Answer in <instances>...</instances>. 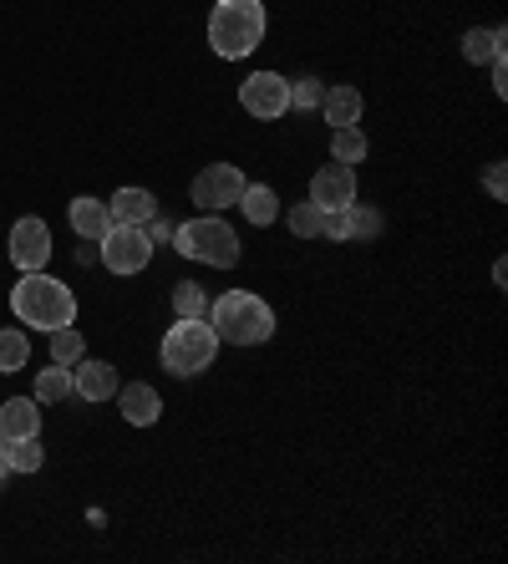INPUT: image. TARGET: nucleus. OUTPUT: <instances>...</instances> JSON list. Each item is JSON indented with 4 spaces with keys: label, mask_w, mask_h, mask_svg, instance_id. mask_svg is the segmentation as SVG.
I'll return each mask as SVG.
<instances>
[{
    "label": "nucleus",
    "mask_w": 508,
    "mask_h": 564,
    "mask_svg": "<svg viewBox=\"0 0 508 564\" xmlns=\"http://www.w3.org/2000/svg\"><path fill=\"white\" fill-rule=\"evenodd\" d=\"M6 463H11V473H36L46 463V447H41V437H11L6 443Z\"/></svg>",
    "instance_id": "aec40b11"
},
{
    "label": "nucleus",
    "mask_w": 508,
    "mask_h": 564,
    "mask_svg": "<svg viewBox=\"0 0 508 564\" xmlns=\"http://www.w3.org/2000/svg\"><path fill=\"white\" fill-rule=\"evenodd\" d=\"M82 356H87V341H82L77 326L52 330V361H56V367H77Z\"/></svg>",
    "instance_id": "b1692460"
},
{
    "label": "nucleus",
    "mask_w": 508,
    "mask_h": 564,
    "mask_svg": "<svg viewBox=\"0 0 508 564\" xmlns=\"http://www.w3.org/2000/svg\"><path fill=\"white\" fill-rule=\"evenodd\" d=\"M245 184H249V178H245V169H239V163H209V169L194 173L188 198H194L198 209L219 214V209H235L239 194H245Z\"/></svg>",
    "instance_id": "0eeeda50"
},
{
    "label": "nucleus",
    "mask_w": 508,
    "mask_h": 564,
    "mask_svg": "<svg viewBox=\"0 0 508 564\" xmlns=\"http://www.w3.org/2000/svg\"><path fill=\"white\" fill-rule=\"evenodd\" d=\"M219 336H214L209 315H179L169 326V336H163V346H158V361H163V371H173V377H198V371L214 367V356H219Z\"/></svg>",
    "instance_id": "20e7f679"
},
{
    "label": "nucleus",
    "mask_w": 508,
    "mask_h": 564,
    "mask_svg": "<svg viewBox=\"0 0 508 564\" xmlns=\"http://www.w3.org/2000/svg\"><path fill=\"white\" fill-rule=\"evenodd\" d=\"M11 264L26 275V270H46V260H52V229H46V219H36V214H26V219L11 224Z\"/></svg>",
    "instance_id": "1a4fd4ad"
},
{
    "label": "nucleus",
    "mask_w": 508,
    "mask_h": 564,
    "mask_svg": "<svg viewBox=\"0 0 508 564\" xmlns=\"http://www.w3.org/2000/svg\"><path fill=\"white\" fill-rule=\"evenodd\" d=\"M66 397H77L72 392V367H41L36 371V402L46 408V402H66Z\"/></svg>",
    "instance_id": "6ab92c4d"
},
{
    "label": "nucleus",
    "mask_w": 508,
    "mask_h": 564,
    "mask_svg": "<svg viewBox=\"0 0 508 564\" xmlns=\"http://www.w3.org/2000/svg\"><path fill=\"white\" fill-rule=\"evenodd\" d=\"M498 52H504V26H488V31H468V36H463V56H468L473 66H478V62H494Z\"/></svg>",
    "instance_id": "412c9836"
},
{
    "label": "nucleus",
    "mask_w": 508,
    "mask_h": 564,
    "mask_svg": "<svg viewBox=\"0 0 508 564\" xmlns=\"http://www.w3.org/2000/svg\"><path fill=\"white\" fill-rule=\"evenodd\" d=\"M321 97H326V87H321L315 77L290 82V107H300V112H315V107H321Z\"/></svg>",
    "instance_id": "bb28decb"
},
{
    "label": "nucleus",
    "mask_w": 508,
    "mask_h": 564,
    "mask_svg": "<svg viewBox=\"0 0 508 564\" xmlns=\"http://www.w3.org/2000/svg\"><path fill=\"white\" fill-rule=\"evenodd\" d=\"M311 204H321L326 214L356 204V169L352 163H326V169L311 178Z\"/></svg>",
    "instance_id": "9d476101"
},
{
    "label": "nucleus",
    "mask_w": 508,
    "mask_h": 564,
    "mask_svg": "<svg viewBox=\"0 0 508 564\" xmlns=\"http://www.w3.org/2000/svg\"><path fill=\"white\" fill-rule=\"evenodd\" d=\"M346 239H356V245H366V239H377L381 235V214L377 209H366V204H346Z\"/></svg>",
    "instance_id": "4be33fe9"
},
{
    "label": "nucleus",
    "mask_w": 508,
    "mask_h": 564,
    "mask_svg": "<svg viewBox=\"0 0 508 564\" xmlns=\"http://www.w3.org/2000/svg\"><path fill=\"white\" fill-rule=\"evenodd\" d=\"M173 250L183 260H198L209 270H235L239 264V235L219 214H204V219H188V224H173Z\"/></svg>",
    "instance_id": "39448f33"
},
{
    "label": "nucleus",
    "mask_w": 508,
    "mask_h": 564,
    "mask_svg": "<svg viewBox=\"0 0 508 564\" xmlns=\"http://www.w3.org/2000/svg\"><path fill=\"white\" fill-rule=\"evenodd\" d=\"M11 311L21 326L31 330H62V326H77V295L72 285H62L56 275L46 270H26V275L11 285Z\"/></svg>",
    "instance_id": "f257e3e1"
},
{
    "label": "nucleus",
    "mask_w": 508,
    "mask_h": 564,
    "mask_svg": "<svg viewBox=\"0 0 508 564\" xmlns=\"http://www.w3.org/2000/svg\"><path fill=\"white\" fill-rule=\"evenodd\" d=\"M118 408L132 427H153V422L163 417V397H158L148 381H128V387H118Z\"/></svg>",
    "instance_id": "ddd939ff"
},
{
    "label": "nucleus",
    "mask_w": 508,
    "mask_h": 564,
    "mask_svg": "<svg viewBox=\"0 0 508 564\" xmlns=\"http://www.w3.org/2000/svg\"><path fill=\"white\" fill-rule=\"evenodd\" d=\"M26 367H31V336L21 326H6L0 330V377L26 371Z\"/></svg>",
    "instance_id": "a211bd4d"
},
{
    "label": "nucleus",
    "mask_w": 508,
    "mask_h": 564,
    "mask_svg": "<svg viewBox=\"0 0 508 564\" xmlns=\"http://www.w3.org/2000/svg\"><path fill=\"white\" fill-rule=\"evenodd\" d=\"M72 392H77L82 402H112V397H118V367L82 356L77 367H72Z\"/></svg>",
    "instance_id": "9b49d317"
},
{
    "label": "nucleus",
    "mask_w": 508,
    "mask_h": 564,
    "mask_svg": "<svg viewBox=\"0 0 508 564\" xmlns=\"http://www.w3.org/2000/svg\"><path fill=\"white\" fill-rule=\"evenodd\" d=\"M239 209H245V219L255 224V229H270V224L280 219V194H274L270 184H245Z\"/></svg>",
    "instance_id": "f3484780"
},
{
    "label": "nucleus",
    "mask_w": 508,
    "mask_h": 564,
    "mask_svg": "<svg viewBox=\"0 0 508 564\" xmlns=\"http://www.w3.org/2000/svg\"><path fill=\"white\" fill-rule=\"evenodd\" d=\"M66 219H72V229H77L82 239H91V245H97V239L112 229V214H107V204H102V198H91V194L72 198V204H66Z\"/></svg>",
    "instance_id": "4468645a"
},
{
    "label": "nucleus",
    "mask_w": 508,
    "mask_h": 564,
    "mask_svg": "<svg viewBox=\"0 0 508 564\" xmlns=\"http://www.w3.org/2000/svg\"><path fill=\"white\" fill-rule=\"evenodd\" d=\"M331 158L356 169V163L366 158V132L361 128H331Z\"/></svg>",
    "instance_id": "5701e85b"
},
{
    "label": "nucleus",
    "mask_w": 508,
    "mask_h": 564,
    "mask_svg": "<svg viewBox=\"0 0 508 564\" xmlns=\"http://www.w3.org/2000/svg\"><path fill=\"white\" fill-rule=\"evenodd\" d=\"M321 219H326V209H321V204H311V198H305V204H295V209L285 214V224H290V235H295V239H321Z\"/></svg>",
    "instance_id": "393cba45"
},
{
    "label": "nucleus",
    "mask_w": 508,
    "mask_h": 564,
    "mask_svg": "<svg viewBox=\"0 0 508 564\" xmlns=\"http://www.w3.org/2000/svg\"><path fill=\"white\" fill-rule=\"evenodd\" d=\"M97 245H102L97 260H102L112 275H143L148 260H153V239H148L143 224H112Z\"/></svg>",
    "instance_id": "423d86ee"
},
{
    "label": "nucleus",
    "mask_w": 508,
    "mask_h": 564,
    "mask_svg": "<svg viewBox=\"0 0 508 564\" xmlns=\"http://www.w3.org/2000/svg\"><path fill=\"white\" fill-rule=\"evenodd\" d=\"M321 112H326L331 128H356V122H361V112H366V102H361V93H356V87H326Z\"/></svg>",
    "instance_id": "dca6fc26"
},
{
    "label": "nucleus",
    "mask_w": 508,
    "mask_h": 564,
    "mask_svg": "<svg viewBox=\"0 0 508 564\" xmlns=\"http://www.w3.org/2000/svg\"><path fill=\"white\" fill-rule=\"evenodd\" d=\"M483 184H488V194H494V198H504V163H494V169H488V178H483Z\"/></svg>",
    "instance_id": "c85d7f7f"
},
{
    "label": "nucleus",
    "mask_w": 508,
    "mask_h": 564,
    "mask_svg": "<svg viewBox=\"0 0 508 564\" xmlns=\"http://www.w3.org/2000/svg\"><path fill=\"white\" fill-rule=\"evenodd\" d=\"M173 315H209V295L194 280H179L173 285Z\"/></svg>",
    "instance_id": "a878e982"
},
{
    "label": "nucleus",
    "mask_w": 508,
    "mask_h": 564,
    "mask_svg": "<svg viewBox=\"0 0 508 564\" xmlns=\"http://www.w3.org/2000/svg\"><path fill=\"white\" fill-rule=\"evenodd\" d=\"M239 107L260 122L285 118L290 112V77H280V72H255V77H245L239 82Z\"/></svg>",
    "instance_id": "6e6552de"
},
{
    "label": "nucleus",
    "mask_w": 508,
    "mask_h": 564,
    "mask_svg": "<svg viewBox=\"0 0 508 564\" xmlns=\"http://www.w3.org/2000/svg\"><path fill=\"white\" fill-rule=\"evenodd\" d=\"M6 473H11V463H6V443H0V484H6Z\"/></svg>",
    "instance_id": "c756f323"
},
{
    "label": "nucleus",
    "mask_w": 508,
    "mask_h": 564,
    "mask_svg": "<svg viewBox=\"0 0 508 564\" xmlns=\"http://www.w3.org/2000/svg\"><path fill=\"white\" fill-rule=\"evenodd\" d=\"M209 326L229 346H264L274 336V311L255 290H229V295L209 301Z\"/></svg>",
    "instance_id": "f03ea898"
},
{
    "label": "nucleus",
    "mask_w": 508,
    "mask_h": 564,
    "mask_svg": "<svg viewBox=\"0 0 508 564\" xmlns=\"http://www.w3.org/2000/svg\"><path fill=\"white\" fill-rule=\"evenodd\" d=\"M11 437H41V402L36 397H11L0 402V443Z\"/></svg>",
    "instance_id": "f8f14e48"
},
{
    "label": "nucleus",
    "mask_w": 508,
    "mask_h": 564,
    "mask_svg": "<svg viewBox=\"0 0 508 564\" xmlns=\"http://www.w3.org/2000/svg\"><path fill=\"white\" fill-rule=\"evenodd\" d=\"M494 93H498V97L508 93V66H504V52L494 56Z\"/></svg>",
    "instance_id": "cd10ccee"
},
{
    "label": "nucleus",
    "mask_w": 508,
    "mask_h": 564,
    "mask_svg": "<svg viewBox=\"0 0 508 564\" xmlns=\"http://www.w3.org/2000/svg\"><path fill=\"white\" fill-rule=\"evenodd\" d=\"M107 214H112V224H148L158 214V198L148 188H118L107 198Z\"/></svg>",
    "instance_id": "2eb2a0df"
},
{
    "label": "nucleus",
    "mask_w": 508,
    "mask_h": 564,
    "mask_svg": "<svg viewBox=\"0 0 508 564\" xmlns=\"http://www.w3.org/2000/svg\"><path fill=\"white\" fill-rule=\"evenodd\" d=\"M264 41V6L260 0H219L209 11V46L224 62H245Z\"/></svg>",
    "instance_id": "7ed1b4c3"
}]
</instances>
